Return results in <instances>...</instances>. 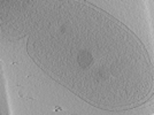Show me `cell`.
I'll list each match as a JSON object with an SVG mask.
<instances>
[{
    "label": "cell",
    "mask_w": 154,
    "mask_h": 115,
    "mask_svg": "<svg viewBox=\"0 0 154 115\" xmlns=\"http://www.w3.org/2000/svg\"><path fill=\"white\" fill-rule=\"evenodd\" d=\"M92 60H93V58L91 55V53H89V52H86V51L82 52V53L78 55V64H79L82 68L89 67L90 64L92 62Z\"/></svg>",
    "instance_id": "cell-1"
}]
</instances>
